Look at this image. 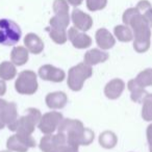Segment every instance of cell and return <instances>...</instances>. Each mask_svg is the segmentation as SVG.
Instances as JSON below:
<instances>
[{
    "mask_svg": "<svg viewBox=\"0 0 152 152\" xmlns=\"http://www.w3.org/2000/svg\"><path fill=\"white\" fill-rule=\"evenodd\" d=\"M123 23L133 32V48L137 53H145L151 45V27L137 7H130L123 13Z\"/></svg>",
    "mask_w": 152,
    "mask_h": 152,
    "instance_id": "cell-1",
    "label": "cell"
},
{
    "mask_svg": "<svg viewBox=\"0 0 152 152\" xmlns=\"http://www.w3.org/2000/svg\"><path fill=\"white\" fill-rule=\"evenodd\" d=\"M57 132L61 133L70 145L76 148L89 146L95 139L94 131L85 127L80 120L76 119H64L57 128Z\"/></svg>",
    "mask_w": 152,
    "mask_h": 152,
    "instance_id": "cell-2",
    "label": "cell"
},
{
    "mask_svg": "<svg viewBox=\"0 0 152 152\" xmlns=\"http://www.w3.org/2000/svg\"><path fill=\"white\" fill-rule=\"evenodd\" d=\"M41 117H42V114L38 108L29 107L26 110V114L18 118L9 127V129L14 132L31 135L36 129V126L38 125L39 121H40Z\"/></svg>",
    "mask_w": 152,
    "mask_h": 152,
    "instance_id": "cell-3",
    "label": "cell"
},
{
    "mask_svg": "<svg viewBox=\"0 0 152 152\" xmlns=\"http://www.w3.org/2000/svg\"><path fill=\"white\" fill-rule=\"evenodd\" d=\"M40 149L43 152H78V148L70 145L61 133L45 134L40 141Z\"/></svg>",
    "mask_w": 152,
    "mask_h": 152,
    "instance_id": "cell-4",
    "label": "cell"
},
{
    "mask_svg": "<svg viewBox=\"0 0 152 152\" xmlns=\"http://www.w3.org/2000/svg\"><path fill=\"white\" fill-rule=\"evenodd\" d=\"M92 75H93V70L91 66L86 64L85 61L77 64L69 70L67 78L68 87L74 92L80 91L83 88L85 83Z\"/></svg>",
    "mask_w": 152,
    "mask_h": 152,
    "instance_id": "cell-5",
    "label": "cell"
},
{
    "mask_svg": "<svg viewBox=\"0 0 152 152\" xmlns=\"http://www.w3.org/2000/svg\"><path fill=\"white\" fill-rule=\"evenodd\" d=\"M22 37L20 26L13 20L0 19V45L15 46Z\"/></svg>",
    "mask_w": 152,
    "mask_h": 152,
    "instance_id": "cell-6",
    "label": "cell"
},
{
    "mask_svg": "<svg viewBox=\"0 0 152 152\" xmlns=\"http://www.w3.org/2000/svg\"><path fill=\"white\" fill-rule=\"evenodd\" d=\"M37 74L31 70H24L19 73L15 81V90L21 95H32L38 91Z\"/></svg>",
    "mask_w": 152,
    "mask_h": 152,
    "instance_id": "cell-7",
    "label": "cell"
},
{
    "mask_svg": "<svg viewBox=\"0 0 152 152\" xmlns=\"http://www.w3.org/2000/svg\"><path fill=\"white\" fill-rule=\"evenodd\" d=\"M36 146V140L31 135L17 132L11 135L7 141V150L12 152H27L29 148H34Z\"/></svg>",
    "mask_w": 152,
    "mask_h": 152,
    "instance_id": "cell-8",
    "label": "cell"
},
{
    "mask_svg": "<svg viewBox=\"0 0 152 152\" xmlns=\"http://www.w3.org/2000/svg\"><path fill=\"white\" fill-rule=\"evenodd\" d=\"M63 120L64 116L59 112H48L42 115L38 123V127L44 134H52L57 130Z\"/></svg>",
    "mask_w": 152,
    "mask_h": 152,
    "instance_id": "cell-9",
    "label": "cell"
},
{
    "mask_svg": "<svg viewBox=\"0 0 152 152\" xmlns=\"http://www.w3.org/2000/svg\"><path fill=\"white\" fill-rule=\"evenodd\" d=\"M18 119V107L15 102H7L0 98V129L9 128Z\"/></svg>",
    "mask_w": 152,
    "mask_h": 152,
    "instance_id": "cell-10",
    "label": "cell"
},
{
    "mask_svg": "<svg viewBox=\"0 0 152 152\" xmlns=\"http://www.w3.org/2000/svg\"><path fill=\"white\" fill-rule=\"evenodd\" d=\"M38 75L43 80L51 81V83H61L66 78L65 71L52 65H44L40 67Z\"/></svg>",
    "mask_w": 152,
    "mask_h": 152,
    "instance_id": "cell-11",
    "label": "cell"
},
{
    "mask_svg": "<svg viewBox=\"0 0 152 152\" xmlns=\"http://www.w3.org/2000/svg\"><path fill=\"white\" fill-rule=\"evenodd\" d=\"M71 21L74 27L80 31H88L93 26V19L89 14L85 13L79 9H74L71 14Z\"/></svg>",
    "mask_w": 152,
    "mask_h": 152,
    "instance_id": "cell-12",
    "label": "cell"
},
{
    "mask_svg": "<svg viewBox=\"0 0 152 152\" xmlns=\"http://www.w3.org/2000/svg\"><path fill=\"white\" fill-rule=\"evenodd\" d=\"M68 39L73 45V47L77 49H86L89 48L92 45V39L89 34L86 32L80 31L77 28L73 27L69 28L68 30Z\"/></svg>",
    "mask_w": 152,
    "mask_h": 152,
    "instance_id": "cell-13",
    "label": "cell"
},
{
    "mask_svg": "<svg viewBox=\"0 0 152 152\" xmlns=\"http://www.w3.org/2000/svg\"><path fill=\"white\" fill-rule=\"evenodd\" d=\"M125 90V83L120 78L110 80L104 87V95L110 100H116L122 95Z\"/></svg>",
    "mask_w": 152,
    "mask_h": 152,
    "instance_id": "cell-14",
    "label": "cell"
},
{
    "mask_svg": "<svg viewBox=\"0 0 152 152\" xmlns=\"http://www.w3.org/2000/svg\"><path fill=\"white\" fill-rule=\"evenodd\" d=\"M96 43L102 50L112 49L116 44V38L106 28H99L95 34Z\"/></svg>",
    "mask_w": 152,
    "mask_h": 152,
    "instance_id": "cell-15",
    "label": "cell"
},
{
    "mask_svg": "<svg viewBox=\"0 0 152 152\" xmlns=\"http://www.w3.org/2000/svg\"><path fill=\"white\" fill-rule=\"evenodd\" d=\"M110 57L108 53L106 51L102 50L99 48H93L88 50L85 53V56H83V61L86 64H88L89 66L93 67L98 64H102L104 61H106Z\"/></svg>",
    "mask_w": 152,
    "mask_h": 152,
    "instance_id": "cell-16",
    "label": "cell"
},
{
    "mask_svg": "<svg viewBox=\"0 0 152 152\" xmlns=\"http://www.w3.org/2000/svg\"><path fill=\"white\" fill-rule=\"evenodd\" d=\"M46 105L51 110H61L66 106L68 103V96L64 92H52L47 94L45 98Z\"/></svg>",
    "mask_w": 152,
    "mask_h": 152,
    "instance_id": "cell-17",
    "label": "cell"
},
{
    "mask_svg": "<svg viewBox=\"0 0 152 152\" xmlns=\"http://www.w3.org/2000/svg\"><path fill=\"white\" fill-rule=\"evenodd\" d=\"M24 45L25 48L32 54H40L44 50V42L38 34L29 32L24 37Z\"/></svg>",
    "mask_w": 152,
    "mask_h": 152,
    "instance_id": "cell-18",
    "label": "cell"
},
{
    "mask_svg": "<svg viewBox=\"0 0 152 152\" xmlns=\"http://www.w3.org/2000/svg\"><path fill=\"white\" fill-rule=\"evenodd\" d=\"M29 59V51L25 48V46H16L11 52V61L16 66L25 65Z\"/></svg>",
    "mask_w": 152,
    "mask_h": 152,
    "instance_id": "cell-19",
    "label": "cell"
},
{
    "mask_svg": "<svg viewBox=\"0 0 152 152\" xmlns=\"http://www.w3.org/2000/svg\"><path fill=\"white\" fill-rule=\"evenodd\" d=\"M127 88H128L129 92H130V98L133 102L135 103H142L144 98L147 95V92L144 88H142L134 79H131L127 83Z\"/></svg>",
    "mask_w": 152,
    "mask_h": 152,
    "instance_id": "cell-20",
    "label": "cell"
},
{
    "mask_svg": "<svg viewBox=\"0 0 152 152\" xmlns=\"http://www.w3.org/2000/svg\"><path fill=\"white\" fill-rule=\"evenodd\" d=\"M70 20H71V16L69 15V13L54 14V16L49 20V26L56 29L67 30L70 24Z\"/></svg>",
    "mask_w": 152,
    "mask_h": 152,
    "instance_id": "cell-21",
    "label": "cell"
},
{
    "mask_svg": "<svg viewBox=\"0 0 152 152\" xmlns=\"http://www.w3.org/2000/svg\"><path fill=\"white\" fill-rule=\"evenodd\" d=\"M16 76H17V69L12 61H4L0 64V79L9 81L14 79Z\"/></svg>",
    "mask_w": 152,
    "mask_h": 152,
    "instance_id": "cell-22",
    "label": "cell"
},
{
    "mask_svg": "<svg viewBox=\"0 0 152 152\" xmlns=\"http://www.w3.org/2000/svg\"><path fill=\"white\" fill-rule=\"evenodd\" d=\"M114 34L116 37V39H118V41H120L122 43H128L133 40L132 30L128 25H125V24L115 26Z\"/></svg>",
    "mask_w": 152,
    "mask_h": 152,
    "instance_id": "cell-23",
    "label": "cell"
},
{
    "mask_svg": "<svg viewBox=\"0 0 152 152\" xmlns=\"http://www.w3.org/2000/svg\"><path fill=\"white\" fill-rule=\"evenodd\" d=\"M117 143H118V137L113 131L105 130L100 133L99 144L101 145V147L105 149H113L114 147H116Z\"/></svg>",
    "mask_w": 152,
    "mask_h": 152,
    "instance_id": "cell-24",
    "label": "cell"
},
{
    "mask_svg": "<svg viewBox=\"0 0 152 152\" xmlns=\"http://www.w3.org/2000/svg\"><path fill=\"white\" fill-rule=\"evenodd\" d=\"M46 31L48 32L51 40L58 45L65 44V43L68 41L67 30L56 29V28H52V27H50V26H48V27H46Z\"/></svg>",
    "mask_w": 152,
    "mask_h": 152,
    "instance_id": "cell-25",
    "label": "cell"
},
{
    "mask_svg": "<svg viewBox=\"0 0 152 152\" xmlns=\"http://www.w3.org/2000/svg\"><path fill=\"white\" fill-rule=\"evenodd\" d=\"M134 80L137 83V85H140L144 89L147 87H152V68H147L140 72Z\"/></svg>",
    "mask_w": 152,
    "mask_h": 152,
    "instance_id": "cell-26",
    "label": "cell"
},
{
    "mask_svg": "<svg viewBox=\"0 0 152 152\" xmlns=\"http://www.w3.org/2000/svg\"><path fill=\"white\" fill-rule=\"evenodd\" d=\"M142 103V118L147 122H152V94L148 93Z\"/></svg>",
    "mask_w": 152,
    "mask_h": 152,
    "instance_id": "cell-27",
    "label": "cell"
},
{
    "mask_svg": "<svg viewBox=\"0 0 152 152\" xmlns=\"http://www.w3.org/2000/svg\"><path fill=\"white\" fill-rule=\"evenodd\" d=\"M86 3L90 12H98L105 9L107 0H86Z\"/></svg>",
    "mask_w": 152,
    "mask_h": 152,
    "instance_id": "cell-28",
    "label": "cell"
},
{
    "mask_svg": "<svg viewBox=\"0 0 152 152\" xmlns=\"http://www.w3.org/2000/svg\"><path fill=\"white\" fill-rule=\"evenodd\" d=\"M69 3L67 0H54L53 1V12L54 14L69 13Z\"/></svg>",
    "mask_w": 152,
    "mask_h": 152,
    "instance_id": "cell-29",
    "label": "cell"
},
{
    "mask_svg": "<svg viewBox=\"0 0 152 152\" xmlns=\"http://www.w3.org/2000/svg\"><path fill=\"white\" fill-rule=\"evenodd\" d=\"M135 7L141 12V14H144L147 10H149L150 7H152V5L148 0H141V1L137 2V4Z\"/></svg>",
    "mask_w": 152,
    "mask_h": 152,
    "instance_id": "cell-30",
    "label": "cell"
},
{
    "mask_svg": "<svg viewBox=\"0 0 152 152\" xmlns=\"http://www.w3.org/2000/svg\"><path fill=\"white\" fill-rule=\"evenodd\" d=\"M146 135H147V142L149 145V150H152V123L148 125L147 130H146Z\"/></svg>",
    "mask_w": 152,
    "mask_h": 152,
    "instance_id": "cell-31",
    "label": "cell"
},
{
    "mask_svg": "<svg viewBox=\"0 0 152 152\" xmlns=\"http://www.w3.org/2000/svg\"><path fill=\"white\" fill-rule=\"evenodd\" d=\"M142 15L144 16V18H145L146 21L148 22L149 26L152 28V7H150L149 10H147V11H146L144 14H142Z\"/></svg>",
    "mask_w": 152,
    "mask_h": 152,
    "instance_id": "cell-32",
    "label": "cell"
},
{
    "mask_svg": "<svg viewBox=\"0 0 152 152\" xmlns=\"http://www.w3.org/2000/svg\"><path fill=\"white\" fill-rule=\"evenodd\" d=\"M5 92H7V83L4 80L0 79V96L4 95Z\"/></svg>",
    "mask_w": 152,
    "mask_h": 152,
    "instance_id": "cell-33",
    "label": "cell"
},
{
    "mask_svg": "<svg viewBox=\"0 0 152 152\" xmlns=\"http://www.w3.org/2000/svg\"><path fill=\"white\" fill-rule=\"evenodd\" d=\"M67 1L70 5H72V7H79V5L83 2V0H67Z\"/></svg>",
    "mask_w": 152,
    "mask_h": 152,
    "instance_id": "cell-34",
    "label": "cell"
},
{
    "mask_svg": "<svg viewBox=\"0 0 152 152\" xmlns=\"http://www.w3.org/2000/svg\"><path fill=\"white\" fill-rule=\"evenodd\" d=\"M0 152H12V151H10V150H4V151H0Z\"/></svg>",
    "mask_w": 152,
    "mask_h": 152,
    "instance_id": "cell-35",
    "label": "cell"
},
{
    "mask_svg": "<svg viewBox=\"0 0 152 152\" xmlns=\"http://www.w3.org/2000/svg\"><path fill=\"white\" fill-rule=\"evenodd\" d=\"M149 151H150V152H152V150H149Z\"/></svg>",
    "mask_w": 152,
    "mask_h": 152,
    "instance_id": "cell-36",
    "label": "cell"
}]
</instances>
